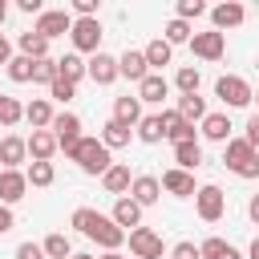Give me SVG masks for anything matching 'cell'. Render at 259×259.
I'll return each instance as SVG.
<instances>
[{
  "label": "cell",
  "mask_w": 259,
  "mask_h": 259,
  "mask_svg": "<svg viewBox=\"0 0 259 259\" xmlns=\"http://www.w3.org/2000/svg\"><path fill=\"white\" fill-rule=\"evenodd\" d=\"M101 186H105V194H117V198H125V194H130V186H134V174H130V166H125V162H113V166L101 174Z\"/></svg>",
  "instance_id": "18"
},
{
  "label": "cell",
  "mask_w": 259,
  "mask_h": 259,
  "mask_svg": "<svg viewBox=\"0 0 259 259\" xmlns=\"http://www.w3.org/2000/svg\"><path fill=\"white\" fill-rule=\"evenodd\" d=\"M57 69H61V77L65 81H81V77H89V61L81 57V53H65V57H57Z\"/></svg>",
  "instance_id": "27"
},
{
  "label": "cell",
  "mask_w": 259,
  "mask_h": 259,
  "mask_svg": "<svg viewBox=\"0 0 259 259\" xmlns=\"http://www.w3.org/2000/svg\"><path fill=\"white\" fill-rule=\"evenodd\" d=\"M8 61H12V40H8L4 32H0V65L8 69Z\"/></svg>",
  "instance_id": "48"
},
{
  "label": "cell",
  "mask_w": 259,
  "mask_h": 259,
  "mask_svg": "<svg viewBox=\"0 0 259 259\" xmlns=\"http://www.w3.org/2000/svg\"><path fill=\"white\" fill-rule=\"evenodd\" d=\"M130 138H134V130L121 125V121H113V117L101 125V142H105V150H121V146H130Z\"/></svg>",
  "instance_id": "31"
},
{
  "label": "cell",
  "mask_w": 259,
  "mask_h": 259,
  "mask_svg": "<svg viewBox=\"0 0 259 259\" xmlns=\"http://www.w3.org/2000/svg\"><path fill=\"white\" fill-rule=\"evenodd\" d=\"M49 97H53V101H73V97H77V85L65 81V77H57V81L49 85Z\"/></svg>",
  "instance_id": "43"
},
{
  "label": "cell",
  "mask_w": 259,
  "mask_h": 259,
  "mask_svg": "<svg viewBox=\"0 0 259 259\" xmlns=\"http://www.w3.org/2000/svg\"><path fill=\"white\" fill-rule=\"evenodd\" d=\"M4 20H8V4L0 0V24H4Z\"/></svg>",
  "instance_id": "53"
},
{
  "label": "cell",
  "mask_w": 259,
  "mask_h": 259,
  "mask_svg": "<svg viewBox=\"0 0 259 259\" xmlns=\"http://www.w3.org/2000/svg\"><path fill=\"white\" fill-rule=\"evenodd\" d=\"M49 130L57 134V146H61V150H73V146L85 138V134H81V117H77V113H69V109H65V113H57Z\"/></svg>",
  "instance_id": "12"
},
{
  "label": "cell",
  "mask_w": 259,
  "mask_h": 259,
  "mask_svg": "<svg viewBox=\"0 0 259 259\" xmlns=\"http://www.w3.org/2000/svg\"><path fill=\"white\" fill-rule=\"evenodd\" d=\"M57 150H61V146H57V134H53V130H32V134H28V158H32V162H53Z\"/></svg>",
  "instance_id": "17"
},
{
  "label": "cell",
  "mask_w": 259,
  "mask_h": 259,
  "mask_svg": "<svg viewBox=\"0 0 259 259\" xmlns=\"http://www.w3.org/2000/svg\"><path fill=\"white\" fill-rule=\"evenodd\" d=\"M109 219H113V223L130 235V231H138V227H142V206L125 194V198H117V202H113V214H109Z\"/></svg>",
  "instance_id": "23"
},
{
  "label": "cell",
  "mask_w": 259,
  "mask_h": 259,
  "mask_svg": "<svg viewBox=\"0 0 259 259\" xmlns=\"http://www.w3.org/2000/svg\"><path fill=\"white\" fill-rule=\"evenodd\" d=\"M190 36H194V32H190V24H186V20H178V16H174V20H166V28H162V40H166V45H190Z\"/></svg>",
  "instance_id": "38"
},
{
  "label": "cell",
  "mask_w": 259,
  "mask_h": 259,
  "mask_svg": "<svg viewBox=\"0 0 259 259\" xmlns=\"http://www.w3.org/2000/svg\"><path fill=\"white\" fill-rule=\"evenodd\" d=\"M97 214H101V210H93V206H77V210H73V219H69V227H77L81 235H89V231H93V223H97Z\"/></svg>",
  "instance_id": "41"
},
{
  "label": "cell",
  "mask_w": 259,
  "mask_h": 259,
  "mask_svg": "<svg viewBox=\"0 0 259 259\" xmlns=\"http://www.w3.org/2000/svg\"><path fill=\"white\" fill-rule=\"evenodd\" d=\"M194 210H198L202 223H219V219L227 214V194H223L214 182H206V186H198V194H194Z\"/></svg>",
  "instance_id": "5"
},
{
  "label": "cell",
  "mask_w": 259,
  "mask_h": 259,
  "mask_svg": "<svg viewBox=\"0 0 259 259\" xmlns=\"http://www.w3.org/2000/svg\"><path fill=\"white\" fill-rule=\"evenodd\" d=\"M190 53L198 57V61H223L227 57V36L223 32H194L190 36Z\"/></svg>",
  "instance_id": "9"
},
{
  "label": "cell",
  "mask_w": 259,
  "mask_h": 259,
  "mask_svg": "<svg viewBox=\"0 0 259 259\" xmlns=\"http://www.w3.org/2000/svg\"><path fill=\"white\" fill-rule=\"evenodd\" d=\"M53 117H57V113H53V105H49L45 97H32V101L24 105V121H28L32 130H49Z\"/></svg>",
  "instance_id": "26"
},
{
  "label": "cell",
  "mask_w": 259,
  "mask_h": 259,
  "mask_svg": "<svg viewBox=\"0 0 259 259\" xmlns=\"http://www.w3.org/2000/svg\"><path fill=\"white\" fill-rule=\"evenodd\" d=\"M142 53H146V65H150V73H162V65H170V61H174V45H166L162 36H154V40H150Z\"/></svg>",
  "instance_id": "25"
},
{
  "label": "cell",
  "mask_w": 259,
  "mask_h": 259,
  "mask_svg": "<svg viewBox=\"0 0 259 259\" xmlns=\"http://www.w3.org/2000/svg\"><path fill=\"white\" fill-rule=\"evenodd\" d=\"M247 214H251V223H259V194H251V202H247Z\"/></svg>",
  "instance_id": "50"
},
{
  "label": "cell",
  "mask_w": 259,
  "mask_h": 259,
  "mask_svg": "<svg viewBox=\"0 0 259 259\" xmlns=\"http://www.w3.org/2000/svg\"><path fill=\"white\" fill-rule=\"evenodd\" d=\"M32 32H40L45 40H57V36L73 32V12H69V8H45V12L36 16Z\"/></svg>",
  "instance_id": "6"
},
{
  "label": "cell",
  "mask_w": 259,
  "mask_h": 259,
  "mask_svg": "<svg viewBox=\"0 0 259 259\" xmlns=\"http://www.w3.org/2000/svg\"><path fill=\"white\" fill-rule=\"evenodd\" d=\"M101 36H105V32H101V20H97V16H85V20L73 16V32H69L73 53H81V57H85V53H89V57L101 53Z\"/></svg>",
  "instance_id": "4"
},
{
  "label": "cell",
  "mask_w": 259,
  "mask_h": 259,
  "mask_svg": "<svg viewBox=\"0 0 259 259\" xmlns=\"http://www.w3.org/2000/svg\"><path fill=\"white\" fill-rule=\"evenodd\" d=\"M198 251H202V259H243V251H239V247H231V243H227V239H219V235L202 239V243H198Z\"/></svg>",
  "instance_id": "30"
},
{
  "label": "cell",
  "mask_w": 259,
  "mask_h": 259,
  "mask_svg": "<svg viewBox=\"0 0 259 259\" xmlns=\"http://www.w3.org/2000/svg\"><path fill=\"white\" fill-rule=\"evenodd\" d=\"M146 113H142V101H138V93L130 97H113V121H121V125H130V130H138V121H142Z\"/></svg>",
  "instance_id": "24"
},
{
  "label": "cell",
  "mask_w": 259,
  "mask_h": 259,
  "mask_svg": "<svg viewBox=\"0 0 259 259\" xmlns=\"http://www.w3.org/2000/svg\"><path fill=\"white\" fill-rule=\"evenodd\" d=\"M231 130H235V125H231V117H227V113H206V117H202V125H198V134H202L206 142H219V146H227V142H231Z\"/></svg>",
  "instance_id": "22"
},
{
  "label": "cell",
  "mask_w": 259,
  "mask_h": 259,
  "mask_svg": "<svg viewBox=\"0 0 259 259\" xmlns=\"http://www.w3.org/2000/svg\"><path fill=\"white\" fill-rule=\"evenodd\" d=\"M198 85H202V73H198L194 65H182V69L174 73V89H178V97H186V93H198Z\"/></svg>",
  "instance_id": "34"
},
{
  "label": "cell",
  "mask_w": 259,
  "mask_h": 259,
  "mask_svg": "<svg viewBox=\"0 0 259 259\" xmlns=\"http://www.w3.org/2000/svg\"><path fill=\"white\" fill-rule=\"evenodd\" d=\"M190 125H202V117H206V101L198 97V93H186V97H178V105H174Z\"/></svg>",
  "instance_id": "33"
},
{
  "label": "cell",
  "mask_w": 259,
  "mask_h": 259,
  "mask_svg": "<svg viewBox=\"0 0 259 259\" xmlns=\"http://www.w3.org/2000/svg\"><path fill=\"white\" fill-rule=\"evenodd\" d=\"M24 162H28V138L4 134L0 138V170H20Z\"/></svg>",
  "instance_id": "11"
},
{
  "label": "cell",
  "mask_w": 259,
  "mask_h": 259,
  "mask_svg": "<svg viewBox=\"0 0 259 259\" xmlns=\"http://www.w3.org/2000/svg\"><path fill=\"white\" fill-rule=\"evenodd\" d=\"M89 239H93V243H97L101 251H121V243H125L130 235H125V231H121V227H117V223H113L109 214H97V223H93Z\"/></svg>",
  "instance_id": "10"
},
{
  "label": "cell",
  "mask_w": 259,
  "mask_h": 259,
  "mask_svg": "<svg viewBox=\"0 0 259 259\" xmlns=\"http://www.w3.org/2000/svg\"><path fill=\"white\" fill-rule=\"evenodd\" d=\"M130 198L146 210V206H154L158 198H162V178H154V174H134V186H130Z\"/></svg>",
  "instance_id": "15"
},
{
  "label": "cell",
  "mask_w": 259,
  "mask_h": 259,
  "mask_svg": "<svg viewBox=\"0 0 259 259\" xmlns=\"http://www.w3.org/2000/svg\"><path fill=\"white\" fill-rule=\"evenodd\" d=\"M16 259H49V255H45V243H32L28 239V243L16 247Z\"/></svg>",
  "instance_id": "45"
},
{
  "label": "cell",
  "mask_w": 259,
  "mask_h": 259,
  "mask_svg": "<svg viewBox=\"0 0 259 259\" xmlns=\"http://www.w3.org/2000/svg\"><path fill=\"white\" fill-rule=\"evenodd\" d=\"M134 138H138V142H146V146H158V142L166 138V130H162V113H146V117L138 121Z\"/></svg>",
  "instance_id": "28"
},
{
  "label": "cell",
  "mask_w": 259,
  "mask_h": 259,
  "mask_svg": "<svg viewBox=\"0 0 259 259\" xmlns=\"http://www.w3.org/2000/svg\"><path fill=\"white\" fill-rule=\"evenodd\" d=\"M61 77V69H57V57H45V61H36V69H32V81L36 85H53Z\"/></svg>",
  "instance_id": "40"
},
{
  "label": "cell",
  "mask_w": 259,
  "mask_h": 259,
  "mask_svg": "<svg viewBox=\"0 0 259 259\" xmlns=\"http://www.w3.org/2000/svg\"><path fill=\"white\" fill-rule=\"evenodd\" d=\"M223 166L239 178H259V150H251L243 138H231L223 146Z\"/></svg>",
  "instance_id": "2"
},
{
  "label": "cell",
  "mask_w": 259,
  "mask_h": 259,
  "mask_svg": "<svg viewBox=\"0 0 259 259\" xmlns=\"http://www.w3.org/2000/svg\"><path fill=\"white\" fill-rule=\"evenodd\" d=\"M206 12H210V8H206L202 0H178V20H186V24L198 20V16H206Z\"/></svg>",
  "instance_id": "42"
},
{
  "label": "cell",
  "mask_w": 259,
  "mask_h": 259,
  "mask_svg": "<svg viewBox=\"0 0 259 259\" xmlns=\"http://www.w3.org/2000/svg\"><path fill=\"white\" fill-rule=\"evenodd\" d=\"M32 69H36L32 57H20V53H16V57L8 61V77H12L16 85H28V81H32Z\"/></svg>",
  "instance_id": "39"
},
{
  "label": "cell",
  "mask_w": 259,
  "mask_h": 259,
  "mask_svg": "<svg viewBox=\"0 0 259 259\" xmlns=\"http://www.w3.org/2000/svg\"><path fill=\"white\" fill-rule=\"evenodd\" d=\"M214 97H219L227 109H243V105L255 101V89H251L239 73H223V77L214 81Z\"/></svg>",
  "instance_id": "3"
},
{
  "label": "cell",
  "mask_w": 259,
  "mask_h": 259,
  "mask_svg": "<svg viewBox=\"0 0 259 259\" xmlns=\"http://www.w3.org/2000/svg\"><path fill=\"white\" fill-rule=\"evenodd\" d=\"M170 259H202V251H198V243L182 239V243H174V247H170Z\"/></svg>",
  "instance_id": "44"
},
{
  "label": "cell",
  "mask_w": 259,
  "mask_h": 259,
  "mask_svg": "<svg viewBox=\"0 0 259 259\" xmlns=\"http://www.w3.org/2000/svg\"><path fill=\"white\" fill-rule=\"evenodd\" d=\"M73 259H97V255H89V251H77V255H73Z\"/></svg>",
  "instance_id": "54"
},
{
  "label": "cell",
  "mask_w": 259,
  "mask_h": 259,
  "mask_svg": "<svg viewBox=\"0 0 259 259\" xmlns=\"http://www.w3.org/2000/svg\"><path fill=\"white\" fill-rule=\"evenodd\" d=\"M247 259H259V235L251 239V247H247Z\"/></svg>",
  "instance_id": "51"
},
{
  "label": "cell",
  "mask_w": 259,
  "mask_h": 259,
  "mask_svg": "<svg viewBox=\"0 0 259 259\" xmlns=\"http://www.w3.org/2000/svg\"><path fill=\"white\" fill-rule=\"evenodd\" d=\"M65 158H73L81 166V174H97V178L113 166V158H109V150H105L101 138H81L73 150H65Z\"/></svg>",
  "instance_id": "1"
},
{
  "label": "cell",
  "mask_w": 259,
  "mask_h": 259,
  "mask_svg": "<svg viewBox=\"0 0 259 259\" xmlns=\"http://www.w3.org/2000/svg\"><path fill=\"white\" fill-rule=\"evenodd\" d=\"M16 121H24V105H20L16 97L0 93V125H4V130H12Z\"/></svg>",
  "instance_id": "37"
},
{
  "label": "cell",
  "mask_w": 259,
  "mask_h": 259,
  "mask_svg": "<svg viewBox=\"0 0 259 259\" xmlns=\"http://www.w3.org/2000/svg\"><path fill=\"white\" fill-rule=\"evenodd\" d=\"M174 162H178V170H190V174H194V170L202 166V146H198V138H194V142H178V146H174Z\"/></svg>",
  "instance_id": "29"
},
{
  "label": "cell",
  "mask_w": 259,
  "mask_h": 259,
  "mask_svg": "<svg viewBox=\"0 0 259 259\" xmlns=\"http://www.w3.org/2000/svg\"><path fill=\"white\" fill-rule=\"evenodd\" d=\"M12 227H16V214H12V206H4V202H0V235H8Z\"/></svg>",
  "instance_id": "47"
},
{
  "label": "cell",
  "mask_w": 259,
  "mask_h": 259,
  "mask_svg": "<svg viewBox=\"0 0 259 259\" xmlns=\"http://www.w3.org/2000/svg\"><path fill=\"white\" fill-rule=\"evenodd\" d=\"M16 45H20V57H32V61H45L49 57V40L40 32H20Z\"/></svg>",
  "instance_id": "32"
},
{
  "label": "cell",
  "mask_w": 259,
  "mask_h": 259,
  "mask_svg": "<svg viewBox=\"0 0 259 259\" xmlns=\"http://www.w3.org/2000/svg\"><path fill=\"white\" fill-rule=\"evenodd\" d=\"M162 190H166V194H174V198H194V194H198L194 174H190V170H178V166L162 170Z\"/></svg>",
  "instance_id": "13"
},
{
  "label": "cell",
  "mask_w": 259,
  "mask_h": 259,
  "mask_svg": "<svg viewBox=\"0 0 259 259\" xmlns=\"http://www.w3.org/2000/svg\"><path fill=\"white\" fill-rule=\"evenodd\" d=\"M28 186H53L57 182V166L53 162H28Z\"/></svg>",
  "instance_id": "36"
},
{
  "label": "cell",
  "mask_w": 259,
  "mask_h": 259,
  "mask_svg": "<svg viewBox=\"0 0 259 259\" xmlns=\"http://www.w3.org/2000/svg\"><path fill=\"white\" fill-rule=\"evenodd\" d=\"M162 130H166V138L178 146V142H194V125L178 113V109H162Z\"/></svg>",
  "instance_id": "21"
},
{
  "label": "cell",
  "mask_w": 259,
  "mask_h": 259,
  "mask_svg": "<svg viewBox=\"0 0 259 259\" xmlns=\"http://www.w3.org/2000/svg\"><path fill=\"white\" fill-rule=\"evenodd\" d=\"M255 101H259V93H255Z\"/></svg>",
  "instance_id": "55"
},
{
  "label": "cell",
  "mask_w": 259,
  "mask_h": 259,
  "mask_svg": "<svg viewBox=\"0 0 259 259\" xmlns=\"http://www.w3.org/2000/svg\"><path fill=\"white\" fill-rule=\"evenodd\" d=\"M117 77H121L117 57H109V53H93V57H89V81H93V85H113Z\"/></svg>",
  "instance_id": "16"
},
{
  "label": "cell",
  "mask_w": 259,
  "mask_h": 259,
  "mask_svg": "<svg viewBox=\"0 0 259 259\" xmlns=\"http://www.w3.org/2000/svg\"><path fill=\"white\" fill-rule=\"evenodd\" d=\"M243 142H247L251 150H259V113H251V117H247V130H243Z\"/></svg>",
  "instance_id": "46"
},
{
  "label": "cell",
  "mask_w": 259,
  "mask_h": 259,
  "mask_svg": "<svg viewBox=\"0 0 259 259\" xmlns=\"http://www.w3.org/2000/svg\"><path fill=\"white\" fill-rule=\"evenodd\" d=\"M16 8H20V12H32V16H40V12H45V8H40V0H16Z\"/></svg>",
  "instance_id": "49"
},
{
  "label": "cell",
  "mask_w": 259,
  "mask_h": 259,
  "mask_svg": "<svg viewBox=\"0 0 259 259\" xmlns=\"http://www.w3.org/2000/svg\"><path fill=\"white\" fill-rule=\"evenodd\" d=\"M206 16H210V28L227 36V28H239V24L247 20V8H243L239 0H223V4H214Z\"/></svg>",
  "instance_id": "8"
},
{
  "label": "cell",
  "mask_w": 259,
  "mask_h": 259,
  "mask_svg": "<svg viewBox=\"0 0 259 259\" xmlns=\"http://www.w3.org/2000/svg\"><path fill=\"white\" fill-rule=\"evenodd\" d=\"M45 255H49V259H73L77 251H73V243H69L65 231H53V235L45 239Z\"/></svg>",
  "instance_id": "35"
},
{
  "label": "cell",
  "mask_w": 259,
  "mask_h": 259,
  "mask_svg": "<svg viewBox=\"0 0 259 259\" xmlns=\"http://www.w3.org/2000/svg\"><path fill=\"white\" fill-rule=\"evenodd\" d=\"M166 97H170V81H166L162 73H150V77L138 85V101H142V105H162Z\"/></svg>",
  "instance_id": "20"
},
{
  "label": "cell",
  "mask_w": 259,
  "mask_h": 259,
  "mask_svg": "<svg viewBox=\"0 0 259 259\" xmlns=\"http://www.w3.org/2000/svg\"><path fill=\"white\" fill-rule=\"evenodd\" d=\"M24 194H28V174L24 170H0V202L16 206Z\"/></svg>",
  "instance_id": "14"
},
{
  "label": "cell",
  "mask_w": 259,
  "mask_h": 259,
  "mask_svg": "<svg viewBox=\"0 0 259 259\" xmlns=\"http://www.w3.org/2000/svg\"><path fill=\"white\" fill-rule=\"evenodd\" d=\"M97 259H125L121 251H105V255H97Z\"/></svg>",
  "instance_id": "52"
},
{
  "label": "cell",
  "mask_w": 259,
  "mask_h": 259,
  "mask_svg": "<svg viewBox=\"0 0 259 259\" xmlns=\"http://www.w3.org/2000/svg\"><path fill=\"white\" fill-rule=\"evenodd\" d=\"M130 255L134 259H162V251H166V243H162V235L154 231V227H138V231H130Z\"/></svg>",
  "instance_id": "7"
},
{
  "label": "cell",
  "mask_w": 259,
  "mask_h": 259,
  "mask_svg": "<svg viewBox=\"0 0 259 259\" xmlns=\"http://www.w3.org/2000/svg\"><path fill=\"white\" fill-rule=\"evenodd\" d=\"M117 69H121V77H130V81H146L150 77V65H146V53L142 49H125L121 57H117Z\"/></svg>",
  "instance_id": "19"
}]
</instances>
